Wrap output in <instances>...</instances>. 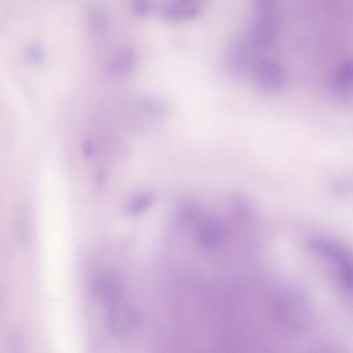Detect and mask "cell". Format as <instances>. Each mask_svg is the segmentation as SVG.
<instances>
[{"label":"cell","mask_w":353,"mask_h":353,"mask_svg":"<svg viewBox=\"0 0 353 353\" xmlns=\"http://www.w3.org/2000/svg\"><path fill=\"white\" fill-rule=\"evenodd\" d=\"M272 318L276 325L288 334H305L313 323L311 301L299 289L285 291L274 303Z\"/></svg>","instance_id":"6da1fadb"},{"label":"cell","mask_w":353,"mask_h":353,"mask_svg":"<svg viewBox=\"0 0 353 353\" xmlns=\"http://www.w3.org/2000/svg\"><path fill=\"white\" fill-rule=\"evenodd\" d=\"M276 3V0H254L255 19L250 37L257 48L270 47L276 40L280 28Z\"/></svg>","instance_id":"7a4b0ae2"},{"label":"cell","mask_w":353,"mask_h":353,"mask_svg":"<svg viewBox=\"0 0 353 353\" xmlns=\"http://www.w3.org/2000/svg\"><path fill=\"white\" fill-rule=\"evenodd\" d=\"M310 248L314 253L338 266L343 287L350 290L353 287L352 259L346 249L326 239H313L310 241Z\"/></svg>","instance_id":"3957f363"},{"label":"cell","mask_w":353,"mask_h":353,"mask_svg":"<svg viewBox=\"0 0 353 353\" xmlns=\"http://www.w3.org/2000/svg\"><path fill=\"white\" fill-rule=\"evenodd\" d=\"M141 316L132 303L123 299L108 305L107 325L113 336L127 338L132 336L139 326Z\"/></svg>","instance_id":"277c9868"},{"label":"cell","mask_w":353,"mask_h":353,"mask_svg":"<svg viewBox=\"0 0 353 353\" xmlns=\"http://www.w3.org/2000/svg\"><path fill=\"white\" fill-rule=\"evenodd\" d=\"M255 79L257 85L264 92H278L284 85V71L276 61L263 59L256 67Z\"/></svg>","instance_id":"5b68a950"},{"label":"cell","mask_w":353,"mask_h":353,"mask_svg":"<svg viewBox=\"0 0 353 353\" xmlns=\"http://www.w3.org/2000/svg\"><path fill=\"white\" fill-rule=\"evenodd\" d=\"M227 229L224 223L216 218L204 219L197 230L198 243L204 249L214 250L226 241Z\"/></svg>","instance_id":"8992f818"},{"label":"cell","mask_w":353,"mask_h":353,"mask_svg":"<svg viewBox=\"0 0 353 353\" xmlns=\"http://www.w3.org/2000/svg\"><path fill=\"white\" fill-rule=\"evenodd\" d=\"M94 291L99 301L108 307L121 301L123 291V279L113 272L101 274L94 282Z\"/></svg>","instance_id":"52a82bcc"},{"label":"cell","mask_w":353,"mask_h":353,"mask_svg":"<svg viewBox=\"0 0 353 353\" xmlns=\"http://www.w3.org/2000/svg\"><path fill=\"white\" fill-rule=\"evenodd\" d=\"M203 0H167L164 16L171 21H183L198 15Z\"/></svg>","instance_id":"ba28073f"},{"label":"cell","mask_w":353,"mask_h":353,"mask_svg":"<svg viewBox=\"0 0 353 353\" xmlns=\"http://www.w3.org/2000/svg\"><path fill=\"white\" fill-rule=\"evenodd\" d=\"M332 92L340 100H350L352 94V67L351 63H343L332 79Z\"/></svg>","instance_id":"9c48e42d"},{"label":"cell","mask_w":353,"mask_h":353,"mask_svg":"<svg viewBox=\"0 0 353 353\" xmlns=\"http://www.w3.org/2000/svg\"><path fill=\"white\" fill-rule=\"evenodd\" d=\"M135 57L130 49L123 48L117 51L107 65V71L112 76H121L133 69Z\"/></svg>","instance_id":"30bf717a"},{"label":"cell","mask_w":353,"mask_h":353,"mask_svg":"<svg viewBox=\"0 0 353 353\" xmlns=\"http://www.w3.org/2000/svg\"><path fill=\"white\" fill-rule=\"evenodd\" d=\"M154 202V195L150 192H143L134 196L128 204L127 212L130 216H140L148 212Z\"/></svg>","instance_id":"8fae6325"},{"label":"cell","mask_w":353,"mask_h":353,"mask_svg":"<svg viewBox=\"0 0 353 353\" xmlns=\"http://www.w3.org/2000/svg\"><path fill=\"white\" fill-rule=\"evenodd\" d=\"M231 210L235 218L239 220H248L252 214L251 202L241 194H235L230 200Z\"/></svg>","instance_id":"7c38bea8"},{"label":"cell","mask_w":353,"mask_h":353,"mask_svg":"<svg viewBox=\"0 0 353 353\" xmlns=\"http://www.w3.org/2000/svg\"><path fill=\"white\" fill-rule=\"evenodd\" d=\"M200 212H201V210H200L199 205L194 202H185V203L181 204L177 210V222L185 225V226L190 225L199 218Z\"/></svg>","instance_id":"4fadbf2b"},{"label":"cell","mask_w":353,"mask_h":353,"mask_svg":"<svg viewBox=\"0 0 353 353\" xmlns=\"http://www.w3.org/2000/svg\"><path fill=\"white\" fill-rule=\"evenodd\" d=\"M90 26L94 36H103L106 32L108 26L107 16L100 8H92L90 11Z\"/></svg>","instance_id":"5bb4252c"},{"label":"cell","mask_w":353,"mask_h":353,"mask_svg":"<svg viewBox=\"0 0 353 353\" xmlns=\"http://www.w3.org/2000/svg\"><path fill=\"white\" fill-rule=\"evenodd\" d=\"M134 10L138 14H145L148 10V3L146 0H135L134 1Z\"/></svg>","instance_id":"9a60e30c"},{"label":"cell","mask_w":353,"mask_h":353,"mask_svg":"<svg viewBox=\"0 0 353 353\" xmlns=\"http://www.w3.org/2000/svg\"><path fill=\"white\" fill-rule=\"evenodd\" d=\"M41 55H42V53H41L40 49L37 48V47H32V48L28 50V57H30L32 61H40Z\"/></svg>","instance_id":"2e32d148"}]
</instances>
